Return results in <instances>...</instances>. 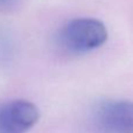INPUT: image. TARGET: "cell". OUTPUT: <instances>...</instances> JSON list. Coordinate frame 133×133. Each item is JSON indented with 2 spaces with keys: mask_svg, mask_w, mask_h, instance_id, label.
<instances>
[{
  "mask_svg": "<svg viewBox=\"0 0 133 133\" xmlns=\"http://www.w3.org/2000/svg\"><path fill=\"white\" fill-rule=\"evenodd\" d=\"M108 40V29L94 18H77L58 32V43L71 54H83L102 47Z\"/></svg>",
  "mask_w": 133,
  "mask_h": 133,
  "instance_id": "cell-1",
  "label": "cell"
},
{
  "mask_svg": "<svg viewBox=\"0 0 133 133\" xmlns=\"http://www.w3.org/2000/svg\"><path fill=\"white\" fill-rule=\"evenodd\" d=\"M39 109L32 102L15 99L0 105V133H27L39 122Z\"/></svg>",
  "mask_w": 133,
  "mask_h": 133,
  "instance_id": "cell-2",
  "label": "cell"
},
{
  "mask_svg": "<svg viewBox=\"0 0 133 133\" xmlns=\"http://www.w3.org/2000/svg\"><path fill=\"white\" fill-rule=\"evenodd\" d=\"M95 124L101 133H133V102L103 104L97 110Z\"/></svg>",
  "mask_w": 133,
  "mask_h": 133,
  "instance_id": "cell-3",
  "label": "cell"
},
{
  "mask_svg": "<svg viewBox=\"0 0 133 133\" xmlns=\"http://www.w3.org/2000/svg\"><path fill=\"white\" fill-rule=\"evenodd\" d=\"M15 4H16V0H0V9L8 11V9L13 8Z\"/></svg>",
  "mask_w": 133,
  "mask_h": 133,
  "instance_id": "cell-4",
  "label": "cell"
}]
</instances>
